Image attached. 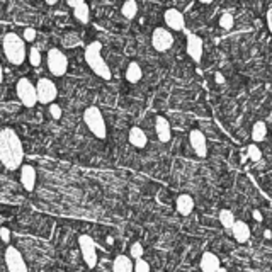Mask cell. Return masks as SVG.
Returning <instances> with one entry per match:
<instances>
[{
  "mask_svg": "<svg viewBox=\"0 0 272 272\" xmlns=\"http://www.w3.org/2000/svg\"><path fill=\"white\" fill-rule=\"evenodd\" d=\"M27 58H29V63L33 65V67H40L41 65V51L36 48V46H33V48L29 49Z\"/></svg>",
  "mask_w": 272,
  "mask_h": 272,
  "instance_id": "obj_26",
  "label": "cell"
},
{
  "mask_svg": "<svg viewBox=\"0 0 272 272\" xmlns=\"http://www.w3.org/2000/svg\"><path fill=\"white\" fill-rule=\"evenodd\" d=\"M267 27H269V33L272 34V7L267 10Z\"/></svg>",
  "mask_w": 272,
  "mask_h": 272,
  "instance_id": "obj_34",
  "label": "cell"
},
{
  "mask_svg": "<svg viewBox=\"0 0 272 272\" xmlns=\"http://www.w3.org/2000/svg\"><path fill=\"white\" fill-rule=\"evenodd\" d=\"M22 40L24 41H34L36 40V29L34 27H26L24 33H22Z\"/></svg>",
  "mask_w": 272,
  "mask_h": 272,
  "instance_id": "obj_31",
  "label": "cell"
},
{
  "mask_svg": "<svg viewBox=\"0 0 272 272\" xmlns=\"http://www.w3.org/2000/svg\"><path fill=\"white\" fill-rule=\"evenodd\" d=\"M21 184L26 190H34L36 187V169L29 163H24L21 167Z\"/></svg>",
  "mask_w": 272,
  "mask_h": 272,
  "instance_id": "obj_14",
  "label": "cell"
},
{
  "mask_svg": "<svg viewBox=\"0 0 272 272\" xmlns=\"http://www.w3.org/2000/svg\"><path fill=\"white\" fill-rule=\"evenodd\" d=\"M84 123L85 126L89 128L92 135L99 139H106L107 136V126H106V121H104V116L100 112L99 107L95 106H89L87 109L84 111Z\"/></svg>",
  "mask_w": 272,
  "mask_h": 272,
  "instance_id": "obj_4",
  "label": "cell"
},
{
  "mask_svg": "<svg viewBox=\"0 0 272 272\" xmlns=\"http://www.w3.org/2000/svg\"><path fill=\"white\" fill-rule=\"evenodd\" d=\"M231 233H233V238H235L236 242L245 243V242H248V238H250V227H248L245 221H235V225H233V228H231Z\"/></svg>",
  "mask_w": 272,
  "mask_h": 272,
  "instance_id": "obj_18",
  "label": "cell"
},
{
  "mask_svg": "<svg viewBox=\"0 0 272 272\" xmlns=\"http://www.w3.org/2000/svg\"><path fill=\"white\" fill-rule=\"evenodd\" d=\"M233 24H235V17H233V14H230V12L221 14V17H220V27H223L225 31H228V29H231Z\"/></svg>",
  "mask_w": 272,
  "mask_h": 272,
  "instance_id": "obj_27",
  "label": "cell"
},
{
  "mask_svg": "<svg viewBox=\"0 0 272 272\" xmlns=\"http://www.w3.org/2000/svg\"><path fill=\"white\" fill-rule=\"evenodd\" d=\"M167 27H170L172 31H184L185 29V19L184 14L177 9H167L163 14Z\"/></svg>",
  "mask_w": 272,
  "mask_h": 272,
  "instance_id": "obj_13",
  "label": "cell"
},
{
  "mask_svg": "<svg viewBox=\"0 0 272 272\" xmlns=\"http://www.w3.org/2000/svg\"><path fill=\"white\" fill-rule=\"evenodd\" d=\"M151 45L157 51H169L174 45V36L170 31H167L165 27H157V29L151 33Z\"/></svg>",
  "mask_w": 272,
  "mask_h": 272,
  "instance_id": "obj_10",
  "label": "cell"
},
{
  "mask_svg": "<svg viewBox=\"0 0 272 272\" xmlns=\"http://www.w3.org/2000/svg\"><path fill=\"white\" fill-rule=\"evenodd\" d=\"M3 259H5V266L9 272H27V264L22 254L17 250L12 245L5 248V254H3Z\"/></svg>",
  "mask_w": 272,
  "mask_h": 272,
  "instance_id": "obj_9",
  "label": "cell"
},
{
  "mask_svg": "<svg viewBox=\"0 0 272 272\" xmlns=\"http://www.w3.org/2000/svg\"><path fill=\"white\" fill-rule=\"evenodd\" d=\"M235 215L230 211V209H221L220 211V223L223 225L227 230H231L233 225H235Z\"/></svg>",
  "mask_w": 272,
  "mask_h": 272,
  "instance_id": "obj_25",
  "label": "cell"
},
{
  "mask_svg": "<svg viewBox=\"0 0 272 272\" xmlns=\"http://www.w3.org/2000/svg\"><path fill=\"white\" fill-rule=\"evenodd\" d=\"M133 272H150V264L143 259H138L135 262V271Z\"/></svg>",
  "mask_w": 272,
  "mask_h": 272,
  "instance_id": "obj_30",
  "label": "cell"
},
{
  "mask_svg": "<svg viewBox=\"0 0 272 272\" xmlns=\"http://www.w3.org/2000/svg\"><path fill=\"white\" fill-rule=\"evenodd\" d=\"M2 49H3V54H5L7 61H9L10 65H15V67L22 65L27 58L26 41L15 33H7L5 36H3Z\"/></svg>",
  "mask_w": 272,
  "mask_h": 272,
  "instance_id": "obj_3",
  "label": "cell"
},
{
  "mask_svg": "<svg viewBox=\"0 0 272 272\" xmlns=\"http://www.w3.org/2000/svg\"><path fill=\"white\" fill-rule=\"evenodd\" d=\"M121 14L126 19H135L136 14H138V3H136L135 0H128V2H124L123 7H121Z\"/></svg>",
  "mask_w": 272,
  "mask_h": 272,
  "instance_id": "obj_24",
  "label": "cell"
},
{
  "mask_svg": "<svg viewBox=\"0 0 272 272\" xmlns=\"http://www.w3.org/2000/svg\"><path fill=\"white\" fill-rule=\"evenodd\" d=\"M15 94H17L19 100L22 102V106L34 107L38 104L36 85H34L29 79H21L17 82V85H15Z\"/></svg>",
  "mask_w": 272,
  "mask_h": 272,
  "instance_id": "obj_6",
  "label": "cell"
},
{
  "mask_svg": "<svg viewBox=\"0 0 272 272\" xmlns=\"http://www.w3.org/2000/svg\"><path fill=\"white\" fill-rule=\"evenodd\" d=\"M252 216H254V220H255V221H259V223H260V221L264 220L262 213H260L259 209H254V211H252Z\"/></svg>",
  "mask_w": 272,
  "mask_h": 272,
  "instance_id": "obj_35",
  "label": "cell"
},
{
  "mask_svg": "<svg viewBox=\"0 0 272 272\" xmlns=\"http://www.w3.org/2000/svg\"><path fill=\"white\" fill-rule=\"evenodd\" d=\"M46 3H48V5H54V3H56V0H46Z\"/></svg>",
  "mask_w": 272,
  "mask_h": 272,
  "instance_id": "obj_40",
  "label": "cell"
},
{
  "mask_svg": "<svg viewBox=\"0 0 272 272\" xmlns=\"http://www.w3.org/2000/svg\"><path fill=\"white\" fill-rule=\"evenodd\" d=\"M24 162V146L17 131L12 128L0 130V163L7 170H17Z\"/></svg>",
  "mask_w": 272,
  "mask_h": 272,
  "instance_id": "obj_1",
  "label": "cell"
},
{
  "mask_svg": "<svg viewBox=\"0 0 272 272\" xmlns=\"http://www.w3.org/2000/svg\"><path fill=\"white\" fill-rule=\"evenodd\" d=\"M218 272H227V269H223V267H221V269H220V271H218Z\"/></svg>",
  "mask_w": 272,
  "mask_h": 272,
  "instance_id": "obj_41",
  "label": "cell"
},
{
  "mask_svg": "<svg viewBox=\"0 0 272 272\" xmlns=\"http://www.w3.org/2000/svg\"><path fill=\"white\" fill-rule=\"evenodd\" d=\"M143 254H145V250H143V245L139 243V242H135L133 245H131V248H130V257L131 259H141L143 257Z\"/></svg>",
  "mask_w": 272,
  "mask_h": 272,
  "instance_id": "obj_28",
  "label": "cell"
},
{
  "mask_svg": "<svg viewBox=\"0 0 272 272\" xmlns=\"http://www.w3.org/2000/svg\"><path fill=\"white\" fill-rule=\"evenodd\" d=\"M82 2H84V0H68V5L72 7V9H77Z\"/></svg>",
  "mask_w": 272,
  "mask_h": 272,
  "instance_id": "obj_36",
  "label": "cell"
},
{
  "mask_svg": "<svg viewBox=\"0 0 272 272\" xmlns=\"http://www.w3.org/2000/svg\"><path fill=\"white\" fill-rule=\"evenodd\" d=\"M267 136V124L264 121H257L254 124V128H252V139H254L255 143L259 141H264Z\"/></svg>",
  "mask_w": 272,
  "mask_h": 272,
  "instance_id": "obj_23",
  "label": "cell"
},
{
  "mask_svg": "<svg viewBox=\"0 0 272 272\" xmlns=\"http://www.w3.org/2000/svg\"><path fill=\"white\" fill-rule=\"evenodd\" d=\"M46 63H48V70L54 77H63L68 70V58L60 48L49 49L48 56H46Z\"/></svg>",
  "mask_w": 272,
  "mask_h": 272,
  "instance_id": "obj_5",
  "label": "cell"
},
{
  "mask_svg": "<svg viewBox=\"0 0 272 272\" xmlns=\"http://www.w3.org/2000/svg\"><path fill=\"white\" fill-rule=\"evenodd\" d=\"M135 264L131 262V257L128 255H118L112 262V272H133Z\"/></svg>",
  "mask_w": 272,
  "mask_h": 272,
  "instance_id": "obj_20",
  "label": "cell"
},
{
  "mask_svg": "<svg viewBox=\"0 0 272 272\" xmlns=\"http://www.w3.org/2000/svg\"><path fill=\"white\" fill-rule=\"evenodd\" d=\"M221 269L220 259L213 252H204L201 257V271L203 272H218Z\"/></svg>",
  "mask_w": 272,
  "mask_h": 272,
  "instance_id": "obj_16",
  "label": "cell"
},
{
  "mask_svg": "<svg viewBox=\"0 0 272 272\" xmlns=\"http://www.w3.org/2000/svg\"><path fill=\"white\" fill-rule=\"evenodd\" d=\"M36 92H38V102L40 104H54V99L58 97V89L53 80L49 79H40L36 84Z\"/></svg>",
  "mask_w": 272,
  "mask_h": 272,
  "instance_id": "obj_8",
  "label": "cell"
},
{
  "mask_svg": "<svg viewBox=\"0 0 272 272\" xmlns=\"http://www.w3.org/2000/svg\"><path fill=\"white\" fill-rule=\"evenodd\" d=\"M0 240H2L3 243H10V230L7 227L0 228Z\"/></svg>",
  "mask_w": 272,
  "mask_h": 272,
  "instance_id": "obj_33",
  "label": "cell"
},
{
  "mask_svg": "<svg viewBox=\"0 0 272 272\" xmlns=\"http://www.w3.org/2000/svg\"><path fill=\"white\" fill-rule=\"evenodd\" d=\"M264 236H266L267 240L272 238V233H271V230H266V231H264Z\"/></svg>",
  "mask_w": 272,
  "mask_h": 272,
  "instance_id": "obj_38",
  "label": "cell"
},
{
  "mask_svg": "<svg viewBox=\"0 0 272 272\" xmlns=\"http://www.w3.org/2000/svg\"><path fill=\"white\" fill-rule=\"evenodd\" d=\"M49 114H51L53 119H61L63 111H61V107L58 106V104H51V106H49Z\"/></svg>",
  "mask_w": 272,
  "mask_h": 272,
  "instance_id": "obj_32",
  "label": "cell"
},
{
  "mask_svg": "<svg viewBox=\"0 0 272 272\" xmlns=\"http://www.w3.org/2000/svg\"><path fill=\"white\" fill-rule=\"evenodd\" d=\"M73 17L79 22H82V24H87V22L91 21V9H89L87 3L82 2L77 9H73Z\"/></svg>",
  "mask_w": 272,
  "mask_h": 272,
  "instance_id": "obj_22",
  "label": "cell"
},
{
  "mask_svg": "<svg viewBox=\"0 0 272 272\" xmlns=\"http://www.w3.org/2000/svg\"><path fill=\"white\" fill-rule=\"evenodd\" d=\"M141 77H143V72H141L139 63L131 61V63L128 65V68H126V80L130 82V84H136V82L141 80Z\"/></svg>",
  "mask_w": 272,
  "mask_h": 272,
  "instance_id": "obj_21",
  "label": "cell"
},
{
  "mask_svg": "<svg viewBox=\"0 0 272 272\" xmlns=\"http://www.w3.org/2000/svg\"><path fill=\"white\" fill-rule=\"evenodd\" d=\"M176 208L182 216H189L194 211V199L189 194H181L176 201Z\"/></svg>",
  "mask_w": 272,
  "mask_h": 272,
  "instance_id": "obj_19",
  "label": "cell"
},
{
  "mask_svg": "<svg viewBox=\"0 0 272 272\" xmlns=\"http://www.w3.org/2000/svg\"><path fill=\"white\" fill-rule=\"evenodd\" d=\"M3 82V68H2V65H0V84Z\"/></svg>",
  "mask_w": 272,
  "mask_h": 272,
  "instance_id": "obj_39",
  "label": "cell"
},
{
  "mask_svg": "<svg viewBox=\"0 0 272 272\" xmlns=\"http://www.w3.org/2000/svg\"><path fill=\"white\" fill-rule=\"evenodd\" d=\"M128 139H130V143L135 146V148H145V146L148 145V136H146L145 131L138 126L131 128L130 135H128Z\"/></svg>",
  "mask_w": 272,
  "mask_h": 272,
  "instance_id": "obj_17",
  "label": "cell"
},
{
  "mask_svg": "<svg viewBox=\"0 0 272 272\" xmlns=\"http://www.w3.org/2000/svg\"><path fill=\"white\" fill-rule=\"evenodd\" d=\"M247 153H248V158H250V160H254V162H259L260 158H262V151L259 150L257 145H248Z\"/></svg>",
  "mask_w": 272,
  "mask_h": 272,
  "instance_id": "obj_29",
  "label": "cell"
},
{
  "mask_svg": "<svg viewBox=\"0 0 272 272\" xmlns=\"http://www.w3.org/2000/svg\"><path fill=\"white\" fill-rule=\"evenodd\" d=\"M189 141L190 146H192L194 153L199 158H206L208 157V141H206V136L203 131L199 130H192L189 133Z\"/></svg>",
  "mask_w": 272,
  "mask_h": 272,
  "instance_id": "obj_11",
  "label": "cell"
},
{
  "mask_svg": "<svg viewBox=\"0 0 272 272\" xmlns=\"http://www.w3.org/2000/svg\"><path fill=\"white\" fill-rule=\"evenodd\" d=\"M215 80H216V84H225V77H223V73H220V72H218L216 73V75H215Z\"/></svg>",
  "mask_w": 272,
  "mask_h": 272,
  "instance_id": "obj_37",
  "label": "cell"
},
{
  "mask_svg": "<svg viewBox=\"0 0 272 272\" xmlns=\"http://www.w3.org/2000/svg\"><path fill=\"white\" fill-rule=\"evenodd\" d=\"M155 131L162 143H169L172 138V130H170V123L167 121V118L163 116H157L155 118Z\"/></svg>",
  "mask_w": 272,
  "mask_h": 272,
  "instance_id": "obj_15",
  "label": "cell"
},
{
  "mask_svg": "<svg viewBox=\"0 0 272 272\" xmlns=\"http://www.w3.org/2000/svg\"><path fill=\"white\" fill-rule=\"evenodd\" d=\"M203 49H204L203 40L197 34L187 33V54L192 58V61L201 63V60H203Z\"/></svg>",
  "mask_w": 272,
  "mask_h": 272,
  "instance_id": "obj_12",
  "label": "cell"
},
{
  "mask_svg": "<svg viewBox=\"0 0 272 272\" xmlns=\"http://www.w3.org/2000/svg\"><path fill=\"white\" fill-rule=\"evenodd\" d=\"M84 58H85V63L89 65V68H91L97 77H100V79L104 80L112 79L111 68H109L106 60L102 58V43L100 41H92L91 45L85 46Z\"/></svg>",
  "mask_w": 272,
  "mask_h": 272,
  "instance_id": "obj_2",
  "label": "cell"
},
{
  "mask_svg": "<svg viewBox=\"0 0 272 272\" xmlns=\"http://www.w3.org/2000/svg\"><path fill=\"white\" fill-rule=\"evenodd\" d=\"M79 247L82 252V259L87 264L89 269H94L97 266V247L91 235H80L79 236Z\"/></svg>",
  "mask_w": 272,
  "mask_h": 272,
  "instance_id": "obj_7",
  "label": "cell"
}]
</instances>
